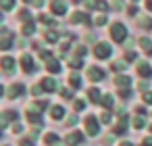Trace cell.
Listing matches in <instances>:
<instances>
[{
	"label": "cell",
	"mask_w": 152,
	"mask_h": 146,
	"mask_svg": "<svg viewBox=\"0 0 152 146\" xmlns=\"http://www.w3.org/2000/svg\"><path fill=\"white\" fill-rule=\"evenodd\" d=\"M73 21H75V23H81V21H83V23H88L90 19H88V15H81V13H75V15H73Z\"/></svg>",
	"instance_id": "obj_19"
},
{
	"label": "cell",
	"mask_w": 152,
	"mask_h": 146,
	"mask_svg": "<svg viewBox=\"0 0 152 146\" xmlns=\"http://www.w3.org/2000/svg\"><path fill=\"white\" fill-rule=\"evenodd\" d=\"M21 94H23V86H21V84L11 86V88H9V92H7V96H9V98H15V96H21Z\"/></svg>",
	"instance_id": "obj_11"
},
{
	"label": "cell",
	"mask_w": 152,
	"mask_h": 146,
	"mask_svg": "<svg viewBox=\"0 0 152 146\" xmlns=\"http://www.w3.org/2000/svg\"><path fill=\"white\" fill-rule=\"evenodd\" d=\"M69 81H71V86H73V88H79V86H81V79H79V75H77V73H73V75L69 77Z\"/></svg>",
	"instance_id": "obj_21"
},
{
	"label": "cell",
	"mask_w": 152,
	"mask_h": 146,
	"mask_svg": "<svg viewBox=\"0 0 152 146\" xmlns=\"http://www.w3.org/2000/svg\"><path fill=\"white\" fill-rule=\"evenodd\" d=\"M88 77H90L92 81H100V79L104 77V73H102L98 67H90V69H88Z\"/></svg>",
	"instance_id": "obj_8"
},
{
	"label": "cell",
	"mask_w": 152,
	"mask_h": 146,
	"mask_svg": "<svg viewBox=\"0 0 152 146\" xmlns=\"http://www.w3.org/2000/svg\"><path fill=\"white\" fill-rule=\"evenodd\" d=\"M137 73H140L142 77H152V67H150L148 63H140V65H137Z\"/></svg>",
	"instance_id": "obj_10"
},
{
	"label": "cell",
	"mask_w": 152,
	"mask_h": 146,
	"mask_svg": "<svg viewBox=\"0 0 152 146\" xmlns=\"http://www.w3.org/2000/svg\"><path fill=\"white\" fill-rule=\"evenodd\" d=\"M102 121L108 123V121H110V113H102Z\"/></svg>",
	"instance_id": "obj_34"
},
{
	"label": "cell",
	"mask_w": 152,
	"mask_h": 146,
	"mask_svg": "<svg viewBox=\"0 0 152 146\" xmlns=\"http://www.w3.org/2000/svg\"><path fill=\"white\" fill-rule=\"evenodd\" d=\"M115 84L121 86V88H127V86H129V77H127V75H121V77L115 79Z\"/></svg>",
	"instance_id": "obj_18"
},
{
	"label": "cell",
	"mask_w": 152,
	"mask_h": 146,
	"mask_svg": "<svg viewBox=\"0 0 152 146\" xmlns=\"http://www.w3.org/2000/svg\"><path fill=\"white\" fill-rule=\"evenodd\" d=\"M121 146H133V144H129V142H123V144H121Z\"/></svg>",
	"instance_id": "obj_42"
},
{
	"label": "cell",
	"mask_w": 152,
	"mask_h": 146,
	"mask_svg": "<svg viewBox=\"0 0 152 146\" xmlns=\"http://www.w3.org/2000/svg\"><path fill=\"white\" fill-rule=\"evenodd\" d=\"M27 17H29V13L27 11H21V21H27Z\"/></svg>",
	"instance_id": "obj_36"
},
{
	"label": "cell",
	"mask_w": 152,
	"mask_h": 146,
	"mask_svg": "<svg viewBox=\"0 0 152 146\" xmlns=\"http://www.w3.org/2000/svg\"><path fill=\"white\" fill-rule=\"evenodd\" d=\"M102 104H104L106 109H110V106H113V96H104V98H102Z\"/></svg>",
	"instance_id": "obj_25"
},
{
	"label": "cell",
	"mask_w": 152,
	"mask_h": 146,
	"mask_svg": "<svg viewBox=\"0 0 152 146\" xmlns=\"http://www.w3.org/2000/svg\"><path fill=\"white\" fill-rule=\"evenodd\" d=\"M110 38H113L115 42H123V40L127 38L125 25H123V23H113V27H110Z\"/></svg>",
	"instance_id": "obj_1"
},
{
	"label": "cell",
	"mask_w": 152,
	"mask_h": 146,
	"mask_svg": "<svg viewBox=\"0 0 152 146\" xmlns=\"http://www.w3.org/2000/svg\"><path fill=\"white\" fill-rule=\"evenodd\" d=\"M46 40H48V42H56V40H58L56 32H46Z\"/></svg>",
	"instance_id": "obj_23"
},
{
	"label": "cell",
	"mask_w": 152,
	"mask_h": 146,
	"mask_svg": "<svg viewBox=\"0 0 152 146\" xmlns=\"http://www.w3.org/2000/svg\"><path fill=\"white\" fill-rule=\"evenodd\" d=\"M88 96H90L92 102H102V100H100V90H98V88H92V90L88 92Z\"/></svg>",
	"instance_id": "obj_15"
},
{
	"label": "cell",
	"mask_w": 152,
	"mask_h": 146,
	"mask_svg": "<svg viewBox=\"0 0 152 146\" xmlns=\"http://www.w3.org/2000/svg\"><path fill=\"white\" fill-rule=\"evenodd\" d=\"M140 46H142L148 54H152V42H150L148 38H142V40H140Z\"/></svg>",
	"instance_id": "obj_17"
},
{
	"label": "cell",
	"mask_w": 152,
	"mask_h": 146,
	"mask_svg": "<svg viewBox=\"0 0 152 146\" xmlns=\"http://www.w3.org/2000/svg\"><path fill=\"white\" fill-rule=\"evenodd\" d=\"M34 32H36V25H34V23H25V25H23V34H25V36H31Z\"/></svg>",
	"instance_id": "obj_20"
},
{
	"label": "cell",
	"mask_w": 152,
	"mask_h": 146,
	"mask_svg": "<svg viewBox=\"0 0 152 146\" xmlns=\"http://www.w3.org/2000/svg\"><path fill=\"white\" fill-rule=\"evenodd\" d=\"M146 9H148V11H152V2H146Z\"/></svg>",
	"instance_id": "obj_41"
},
{
	"label": "cell",
	"mask_w": 152,
	"mask_h": 146,
	"mask_svg": "<svg viewBox=\"0 0 152 146\" xmlns=\"http://www.w3.org/2000/svg\"><path fill=\"white\" fill-rule=\"evenodd\" d=\"M46 69H48L50 73H58V71H61V65H58V61H54V59H46Z\"/></svg>",
	"instance_id": "obj_12"
},
{
	"label": "cell",
	"mask_w": 152,
	"mask_h": 146,
	"mask_svg": "<svg viewBox=\"0 0 152 146\" xmlns=\"http://www.w3.org/2000/svg\"><path fill=\"white\" fill-rule=\"evenodd\" d=\"M94 54H96L98 59H108V56L113 54V50H110V44H106V42H100V44H96V48H94Z\"/></svg>",
	"instance_id": "obj_2"
},
{
	"label": "cell",
	"mask_w": 152,
	"mask_h": 146,
	"mask_svg": "<svg viewBox=\"0 0 152 146\" xmlns=\"http://www.w3.org/2000/svg\"><path fill=\"white\" fill-rule=\"evenodd\" d=\"M40 84H42V90H46V92H54L56 90V81L52 77H44Z\"/></svg>",
	"instance_id": "obj_9"
},
{
	"label": "cell",
	"mask_w": 152,
	"mask_h": 146,
	"mask_svg": "<svg viewBox=\"0 0 152 146\" xmlns=\"http://www.w3.org/2000/svg\"><path fill=\"white\" fill-rule=\"evenodd\" d=\"M0 38H2V40H0V48H2V50H9L11 44H13V34H11V32H2V34H0Z\"/></svg>",
	"instance_id": "obj_5"
},
{
	"label": "cell",
	"mask_w": 152,
	"mask_h": 146,
	"mask_svg": "<svg viewBox=\"0 0 152 146\" xmlns=\"http://www.w3.org/2000/svg\"><path fill=\"white\" fill-rule=\"evenodd\" d=\"M81 109H86V102L83 100H75V111H81Z\"/></svg>",
	"instance_id": "obj_28"
},
{
	"label": "cell",
	"mask_w": 152,
	"mask_h": 146,
	"mask_svg": "<svg viewBox=\"0 0 152 146\" xmlns=\"http://www.w3.org/2000/svg\"><path fill=\"white\" fill-rule=\"evenodd\" d=\"M129 13H131V15H135V13H137V7H135V4H133V7H129Z\"/></svg>",
	"instance_id": "obj_40"
},
{
	"label": "cell",
	"mask_w": 152,
	"mask_h": 146,
	"mask_svg": "<svg viewBox=\"0 0 152 146\" xmlns=\"http://www.w3.org/2000/svg\"><path fill=\"white\" fill-rule=\"evenodd\" d=\"M0 7H2L4 11H9V9H13L15 4H13V2H2V4H0Z\"/></svg>",
	"instance_id": "obj_32"
},
{
	"label": "cell",
	"mask_w": 152,
	"mask_h": 146,
	"mask_svg": "<svg viewBox=\"0 0 152 146\" xmlns=\"http://www.w3.org/2000/svg\"><path fill=\"white\" fill-rule=\"evenodd\" d=\"M13 67H15V59H11V56H2V69H4L7 73H11Z\"/></svg>",
	"instance_id": "obj_13"
},
{
	"label": "cell",
	"mask_w": 152,
	"mask_h": 146,
	"mask_svg": "<svg viewBox=\"0 0 152 146\" xmlns=\"http://www.w3.org/2000/svg\"><path fill=\"white\" fill-rule=\"evenodd\" d=\"M125 129H127V117H121V121L115 125V134L119 136V134H125Z\"/></svg>",
	"instance_id": "obj_14"
},
{
	"label": "cell",
	"mask_w": 152,
	"mask_h": 146,
	"mask_svg": "<svg viewBox=\"0 0 152 146\" xmlns=\"http://www.w3.org/2000/svg\"><path fill=\"white\" fill-rule=\"evenodd\" d=\"M86 134H90V136H96L98 134V121H96L94 115L86 117Z\"/></svg>",
	"instance_id": "obj_3"
},
{
	"label": "cell",
	"mask_w": 152,
	"mask_h": 146,
	"mask_svg": "<svg viewBox=\"0 0 152 146\" xmlns=\"http://www.w3.org/2000/svg\"><path fill=\"white\" fill-rule=\"evenodd\" d=\"M27 119H29L31 123H40V115H38V113H31V111L27 113Z\"/></svg>",
	"instance_id": "obj_22"
},
{
	"label": "cell",
	"mask_w": 152,
	"mask_h": 146,
	"mask_svg": "<svg viewBox=\"0 0 152 146\" xmlns=\"http://www.w3.org/2000/svg\"><path fill=\"white\" fill-rule=\"evenodd\" d=\"M21 146H34V142H31V140H23Z\"/></svg>",
	"instance_id": "obj_39"
},
{
	"label": "cell",
	"mask_w": 152,
	"mask_h": 146,
	"mask_svg": "<svg viewBox=\"0 0 152 146\" xmlns=\"http://www.w3.org/2000/svg\"><path fill=\"white\" fill-rule=\"evenodd\" d=\"M140 23H142L144 27H152V19H140Z\"/></svg>",
	"instance_id": "obj_31"
},
{
	"label": "cell",
	"mask_w": 152,
	"mask_h": 146,
	"mask_svg": "<svg viewBox=\"0 0 152 146\" xmlns=\"http://www.w3.org/2000/svg\"><path fill=\"white\" fill-rule=\"evenodd\" d=\"M110 67H113V71H123V69H125V63H123V61H119V63H113Z\"/></svg>",
	"instance_id": "obj_24"
},
{
	"label": "cell",
	"mask_w": 152,
	"mask_h": 146,
	"mask_svg": "<svg viewBox=\"0 0 152 146\" xmlns=\"http://www.w3.org/2000/svg\"><path fill=\"white\" fill-rule=\"evenodd\" d=\"M61 94H63L65 98H71V90H67V88H63V90H61Z\"/></svg>",
	"instance_id": "obj_33"
},
{
	"label": "cell",
	"mask_w": 152,
	"mask_h": 146,
	"mask_svg": "<svg viewBox=\"0 0 152 146\" xmlns=\"http://www.w3.org/2000/svg\"><path fill=\"white\" fill-rule=\"evenodd\" d=\"M144 146H152V136H148V138H144Z\"/></svg>",
	"instance_id": "obj_35"
},
{
	"label": "cell",
	"mask_w": 152,
	"mask_h": 146,
	"mask_svg": "<svg viewBox=\"0 0 152 146\" xmlns=\"http://www.w3.org/2000/svg\"><path fill=\"white\" fill-rule=\"evenodd\" d=\"M77 123V117H69V121H67V125H75Z\"/></svg>",
	"instance_id": "obj_38"
},
{
	"label": "cell",
	"mask_w": 152,
	"mask_h": 146,
	"mask_svg": "<svg viewBox=\"0 0 152 146\" xmlns=\"http://www.w3.org/2000/svg\"><path fill=\"white\" fill-rule=\"evenodd\" d=\"M50 11L54 15H65L67 13V4L65 2H50Z\"/></svg>",
	"instance_id": "obj_7"
},
{
	"label": "cell",
	"mask_w": 152,
	"mask_h": 146,
	"mask_svg": "<svg viewBox=\"0 0 152 146\" xmlns=\"http://www.w3.org/2000/svg\"><path fill=\"white\" fill-rule=\"evenodd\" d=\"M119 94H121V96H123V98H127V96H129V90H127V88H123V90H121V92H119Z\"/></svg>",
	"instance_id": "obj_37"
},
{
	"label": "cell",
	"mask_w": 152,
	"mask_h": 146,
	"mask_svg": "<svg viewBox=\"0 0 152 146\" xmlns=\"http://www.w3.org/2000/svg\"><path fill=\"white\" fill-rule=\"evenodd\" d=\"M94 23H96V25H104V23H106V17H104V15H98Z\"/></svg>",
	"instance_id": "obj_27"
},
{
	"label": "cell",
	"mask_w": 152,
	"mask_h": 146,
	"mask_svg": "<svg viewBox=\"0 0 152 146\" xmlns=\"http://www.w3.org/2000/svg\"><path fill=\"white\" fill-rule=\"evenodd\" d=\"M44 140H46V144H54V142H56V136H54V134L50 131V134H48V136H46Z\"/></svg>",
	"instance_id": "obj_26"
},
{
	"label": "cell",
	"mask_w": 152,
	"mask_h": 146,
	"mask_svg": "<svg viewBox=\"0 0 152 146\" xmlns=\"http://www.w3.org/2000/svg\"><path fill=\"white\" fill-rule=\"evenodd\" d=\"M21 65H23V71H25V73H34V71H36V65H34V61H31V54H23V56H21Z\"/></svg>",
	"instance_id": "obj_4"
},
{
	"label": "cell",
	"mask_w": 152,
	"mask_h": 146,
	"mask_svg": "<svg viewBox=\"0 0 152 146\" xmlns=\"http://www.w3.org/2000/svg\"><path fill=\"white\" fill-rule=\"evenodd\" d=\"M79 142H83V134H81V131L67 134V144H69V146H77Z\"/></svg>",
	"instance_id": "obj_6"
},
{
	"label": "cell",
	"mask_w": 152,
	"mask_h": 146,
	"mask_svg": "<svg viewBox=\"0 0 152 146\" xmlns=\"http://www.w3.org/2000/svg\"><path fill=\"white\" fill-rule=\"evenodd\" d=\"M50 115H52V119H61L65 115V111H63V106H52L50 109Z\"/></svg>",
	"instance_id": "obj_16"
},
{
	"label": "cell",
	"mask_w": 152,
	"mask_h": 146,
	"mask_svg": "<svg viewBox=\"0 0 152 146\" xmlns=\"http://www.w3.org/2000/svg\"><path fill=\"white\" fill-rule=\"evenodd\" d=\"M144 102L146 104H152V92H146L144 94Z\"/></svg>",
	"instance_id": "obj_30"
},
{
	"label": "cell",
	"mask_w": 152,
	"mask_h": 146,
	"mask_svg": "<svg viewBox=\"0 0 152 146\" xmlns=\"http://www.w3.org/2000/svg\"><path fill=\"white\" fill-rule=\"evenodd\" d=\"M142 125H144V119L142 117H135L133 119V127H142Z\"/></svg>",
	"instance_id": "obj_29"
}]
</instances>
